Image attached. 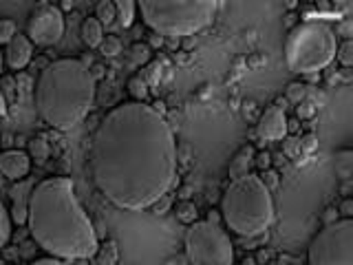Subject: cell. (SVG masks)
<instances>
[{"mask_svg": "<svg viewBox=\"0 0 353 265\" xmlns=\"http://www.w3.org/2000/svg\"><path fill=\"white\" fill-rule=\"evenodd\" d=\"M128 93H130V97H132V102L146 104V99H148V82H146V80H141L139 75L130 77V80H128Z\"/></svg>", "mask_w": 353, "mask_h": 265, "instance_id": "21", "label": "cell"}, {"mask_svg": "<svg viewBox=\"0 0 353 265\" xmlns=\"http://www.w3.org/2000/svg\"><path fill=\"white\" fill-rule=\"evenodd\" d=\"M261 181L265 184L272 190V188H276V184H279V175H276L274 170H263V177H261Z\"/></svg>", "mask_w": 353, "mask_h": 265, "instance_id": "31", "label": "cell"}, {"mask_svg": "<svg viewBox=\"0 0 353 265\" xmlns=\"http://www.w3.org/2000/svg\"><path fill=\"white\" fill-rule=\"evenodd\" d=\"M254 155H256V150H254V146H243L234 157H232L230 161V181L232 179H239V177H245L250 175V168L254 166Z\"/></svg>", "mask_w": 353, "mask_h": 265, "instance_id": "14", "label": "cell"}, {"mask_svg": "<svg viewBox=\"0 0 353 265\" xmlns=\"http://www.w3.org/2000/svg\"><path fill=\"white\" fill-rule=\"evenodd\" d=\"M301 148H303L301 139H294V137L287 139L285 137V153L290 155V157H296V155H301Z\"/></svg>", "mask_w": 353, "mask_h": 265, "instance_id": "29", "label": "cell"}, {"mask_svg": "<svg viewBox=\"0 0 353 265\" xmlns=\"http://www.w3.org/2000/svg\"><path fill=\"white\" fill-rule=\"evenodd\" d=\"M3 66H5V58H3V51H0V75H3Z\"/></svg>", "mask_w": 353, "mask_h": 265, "instance_id": "38", "label": "cell"}, {"mask_svg": "<svg viewBox=\"0 0 353 265\" xmlns=\"http://www.w3.org/2000/svg\"><path fill=\"white\" fill-rule=\"evenodd\" d=\"M27 226L31 239L53 259H91L99 248L93 221L77 202L75 186L69 177H49L36 184Z\"/></svg>", "mask_w": 353, "mask_h": 265, "instance_id": "2", "label": "cell"}, {"mask_svg": "<svg viewBox=\"0 0 353 265\" xmlns=\"http://www.w3.org/2000/svg\"><path fill=\"white\" fill-rule=\"evenodd\" d=\"M95 257H97V265H117V259H119L117 241L108 239L106 243H102V246L97 248Z\"/></svg>", "mask_w": 353, "mask_h": 265, "instance_id": "18", "label": "cell"}, {"mask_svg": "<svg viewBox=\"0 0 353 265\" xmlns=\"http://www.w3.org/2000/svg\"><path fill=\"white\" fill-rule=\"evenodd\" d=\"M305 95H307V86L305 84L294 82V84H290V88H287V99H292L294 104H301L305 99Z\"/></svg>", "mask_w": 353, "mask_h": 265, "instance_id": "28", "label": "cell"}, {"mask_svg": "<svg viewBox=\"0 0 353 265\" xmlns=\"http://www.w3.org/2000/svg\"><path fill=\"white\" fill-rule=\"evenodd\" d=\"M7 113V102H5V95L0 93V117H3Z\"/></svg>", "mask_w": 353, "mask_h": 265, "instance_id": "36", "label": "cell"}, {"mask_svg": "<svg viewBox=\"0 0 353 265\" xmlns=\"http://www.w3.org/2000/svg\"><path fill=\"white\" fill-rule=\"evenodd\" d=\"M95 18L102 27H110L113 22L117 20V14H115V3H108V0H102V3H97L95 7Z\"/></svg>", "mask_w": 353, "mask_h": 265, "instance_id": "20", "label": "cell"}, {"mask_svg": "<svg viewBox=\"0 0 353 265\" xmlns=\"http://www.w3.org/2000/svg\"><path fill=\"white\" fill-rule=\"evenodd\" d=\"M16 25H14V20H9V18H0V47H7V44L14 40L16 36Z\"/></svg>", "mask_w": 353, "mask_h": 265, "instance_id": "27", "label": "cell"}, {"mask_svg": "<svg viewBox=\"0 0 353 265\" xmlns=\"http://www.w3.org/2000/svg\"><path fill=\"white\" fill-rule=\"evenodd\" d=\"M31 55H33V42L27 38V33H16L14 40H11L3 51L5 64L11 71L25 69V66L31 62Z\"/></svg>", "mask_w": 353, "mask_h": 265, "instance_id": "13", "label": "cell"}, {"mask_svg": "<svg viewBox=\"0 0 353 265\" xmlns=\"http://www.w3.org/2000/svg\"><path fill=\"white\" fill-rule=\"evenodd\" d=\"M64 36V16L62 9L40 3L31 11L27 20V38L33 42V47H53Z\"/></svg>", "mask_w": 353, "mask_h": 265, "instance_id": "9", "label": "cell"}, {"mask_svg": "<svg viewBox=\"0 0 353 265\" xmlns=\"http://www.w3.org/2000/svg\"><path fill=\"white\" fill-rule=\"evenodd\" d=\"M146 27L161 38H185L208 29L216 18L219 3L194 0H143L137 5Z\"/></svg>", "mask_w": 353, "mask_h": 265, "instance_id": "5", "label": "cell"}, {"mask_svg": "<svg viewBox=\"0 0 353 265\" xmlns=\"http://www.w3.org/2000/svg\"><path fill=\"white\" fill-rule=\"evenodd\" d=\"M115 14H117L119 25L124 27V29H128V27H132V22H135L137 3H132V0H117V3H115Z\"/></svg>", "mask_w": 353, "mask_h": 265, "instance_id": "17", "label": "cell"}, {"mask_svg": "<svg viewBox=\"0 0 353 265\" xmlns=\"http://www.w3.org/2000/svg\"><path fill=\"white\" fill-rule=\"evenodd\" d=\"M338 36L323 20H305L285 38V60L292 73L314 75L336 60Z\"/></svg>", "mask_w": 353, "mask_h": 265, "instance_id": "6", "label": "cell"}, {"mask_svg": "<svg viewBox=\"0 0 353 265\" xmlns=\"http://www.w3.org/2000/svg\"><path fill=\"white\" fill-rule=\"evenodd\" d=\"M336 60L342 64V66H349L353 64V42L351 40H345L342 44H338V49H336Z\"/></svg>", "mask_w": 353, "mask_h": 265, "instance_id": "26", "label": "cell"}, {"mask_svg": "<svg viewBox=\"0 0 353 265\" xmlns=\"http://www.w3.org/2000/svg\"><path fill=\"white\" fill-rule=\"evenodd\" d=\"M307 265H353V221L336 219L309 243Z\"/></svg>", "mask_w": 353, "mask_h": 265, "instance_id": "8", "label": "cell"}, {"mask_svg": "<svg viewBox=\"0 0 353 265\" xmlns=\"http://www.w3.org/2000/svg\"><path fill=\"white\" fill-rule=\"evenodd\" d=\"M49 144H47V139L44 137H33L31 141H29V157L31 159H36L38 164H44L49 159Z\"/></svg>", "mask_w": 353, "mask_h": 265, "instance_id": "22", "label": "cell"}, {"mask_svg": "<svg viewBox=\"0 0 353 265\" xmlns=\"http://www.w3.org/2000/svg\"><path fill=\"white\" fill-rule=\"evenodd\" d=\"M29 265H64V263L60 259H53V257H42V259L31 261Z\"/></svg>", "mask_w": 353, "mask_h": 265, "instance_id": "33", "label": "cell"}, {"mask_svg": "<svg viewBox=\"0 0 353 265\" xmlns=\"http://www.w3.org/2000/svg\"><path fill=\"white\" fill-rule=\"evenodd\" d=\"M152 58V49H150V44L146 42H135L130 47L128 51V60L132 66H143V64H148Z\"/></svg>", "mask_w": 353, "mask_h": 265, "instance_id": "19", "label": "cell"}, {"mask_svg": "<svg viewBox=\"0 0 353 265\" xmlns=\"http://www.w3.org/2000/svg\"><path fill=\"white\" fill-rule=\"evenodd\" d=\"M185 257L190 265H234V243L214 215L190 224L185 232Z\"/></svg>", "mask_w": 353, "mask_h": 265, "instance_id": "7", "label": "cell"}, {"mask_svg": "<svg viewBox=\"0 0 353 265\" xmlns=\"http://www.w3.org/2000/svg\"><path fill=\"white\" fill-rule=\"evenodd\" d=\"M31 170V157L25 150H5L0 153V173L5 175L9 181H22L27 179Z\"/></svg>", "mask_w": 353, "mask_h": 265, "instance_id": "12", "label": "cell"}, {"mask_svg": "<svg viewBox=\"0 0 353 265\" xmlns=\"http://www.w3.org/2000/svg\"><path fill=\"white\" fill-rule=\"evenodd\" d=\"M334 166H336V175L342 181H349L353 175V153L349 148H342L334 155Z\"/></svg>", "mask_w": 353, "mask_h": 265, "instance_id": "16", "label": "cell"}, {"mask_svg": "<svg viewBox=\"0 0 353 265\" xmlns=\"http://www.w3.org/2000/svg\"><path fill=\"white\" fill-rule=\"evenodd\" d=\"M33 102L44 124L55 130H71L93 108L95 80L82 60H55L38 75Z\"/></svg>", "mask_w": 353, "mask_h": 265, "instance_id": "3", "label": "cell"}, {"mask_svg": "<svg viewBox=\"0 0 353 265\" xmlns=\"http://www.w3.org/2000/svg\"><path fill=\"white\" fill-rule=\"evenodd\" d=\"M99 51H102V55H106V58H115V55L121 53V40L117 36H104L102 44H99Z\"/></svg>", "mask_w": 353, "mask_h": 265, "instance_id": "24", "label": "cell"}, {"mask_svg": "<svg viewBox=\"0 0 353 265\" xmlns=\"http://www.w3.org/2000/svg\"><path fill=\"white\" fill-rule=\"evenodd\" d=\"M168 206H170V199H168V197H163V199H159V202L152 206V210H154V213L163 215V210H168Z\"/></svg>", "mask_w": 353, "mask_h": 265, "instance_id": "34", "label": "cell"}, {"mask_svg": "<svg viewBox=\"0 0 353 265\" xmlns=\"http://www.w3.org/2000/svg\"><path fill=\"white\" fill-rule=\"evenodd\" d=\"M340 210H342V215H345V219H351V215H353V202H351V199H345V204L340 206Z\"/></svg>", "mask_w": 353, "mask_h": 265, "instance_id": "35", "label": "cell"}, {"mask_svg": "<svg viewBox=\"0 0 353 265\" xmlns=\"http://www.w3.org/2000/svg\"><path fill=\"white\" fill-rule=\"evenodd\" d=\"M11 226H14V221H11L9 210L5 208L3 202H0V248L9 243V239H11Z\"/></svg>", "mask_w": 353, "mask_h": 265, "instance_id": "23", "label": "cell"}, {"mask_svg": "<svg viewBox=\"0 0 353 265\" xmlns=\"http://www.w3.org/2000/svg\"><path fill=\"white\" fill-rule=\"evenodd\" d=\"M88 168L106 202L128 213L148 210L176 184V139L161 110L141 102L110 108L99 121Z\"/></svg>", "mask_w": 353, "mask_h": 265, "instance_id": "1", "label": "cell"}, {"mask_svg": "<svg viewBox=\"0 0 353 265\" xmlns=\"http://www.w3.org/2000/svg\"><path fill=\"white\" fill-rule=\"evenodd\" d=\"M336 36H345V40H351V36H353V31H351V22L349 20H345L342 25H338L336 27Z\"/></svg>", "mask_w": 353, "mask_h": 265, "instance_id": "32", "label": "cell"}, {"mask_svg": "<svg viewBox=\"0 0 353 265\" xmlns=\"http://www.w3.org/2000/svg\"><path fill=\"white\" fill-rule=\"evenodd\" d=\"M176 217H179V221H183V224H194L196 221V206L192 202H181L179 206H176Z\"/></svg>", "mask_w": 353, "mask_h": 265, "instance_id": "25", "label": "cell"}, {"mask_svg": "<svg viewBox=\"0 0 353 265\" xmlns=\"http://www.w3.org/2000/svg\"><path fill=\"white\" fill-rule=\"evenodd\" d=\"M221 217L239 237L265 235L274 224L272 190L252 173L232 179L221 199Z\"/></svg>", "mask_w": 353, "mask_h": 265, "instance_id": "4", "label": "cell"}, {"mask_svg": "<svg viewBox=\"0 0 353 265\" xmlns=\"http://www.w3.org/2000/svg\"><path fill=\"white\" fill-rule=\"evenodd\" d=\"M33 188H36V184H33L31 179H22V181H16L14 186H11V221L18 226L27 224V217H29V204H31V193Z\"/></svg>", "mask_w": 353, "mask_h": 265, "instance_id": "11", "label": "cell"}, {"mask_svg": "<svg viewBox=\"0 0 353 265\" xmlns=\"http://www.w3.org/2000/svg\"><path fill=\"white\" fill-rule=\"evenodd\" d=\"M287 132H290V119H287L285 106L272 104L270 108H265L256 124V135L265 141H279L287 137Z\"/></svg>", "mask_w": 353, "mask_h": 265, "instance_id": "10", "label": "cell"}, {"mask_svg": "<svg viewBox=\"0 0 353 265\" xmlns=\"http://www.w3.org/2000/svg\"><path fill=\"white\" fill-rule=\"evenodd\" d=\"M104 40V27L99 25L97 18H86L82 22V42L88 49H99Z\"/></svg>", "mask_w": 353, "mask_h": 265, "instance_id": "15", "label": "cell"}, {"mask_svg": "<svg viewBox=\"0 0 353 265\" xmlns=\"http://www.w3.org/2000/svg\"><path fill=\"white\" fill-rule=\"evenodd\" d=\"M254 166H259L261 170H270V166H272V155H270V153H259V155H254Z\"/></svg>", "mask_w": 353, "mask_h": 265, "instance_id": "30", "label": "cell"}, {"mask_svg": "<svg viewBox=\"0 0 353 265\" xmlns=\"http://www.w3.org/2000/svg\"><path fill=\"white\" fill-rule=\"evenodd\" d=\"M241 265H256V261H254L252 257H245V259L241 261Z\"/></svg>", "mask_w": 353, "mask_h": 265, "instance_id": "37", "label": "cell"}]
</instances>
